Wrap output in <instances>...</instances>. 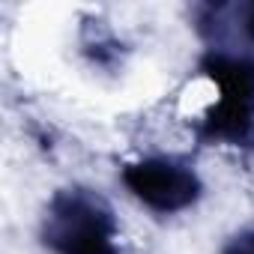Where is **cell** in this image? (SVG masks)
Returning a JSON list of instances; mask_svg holds the SVG:
<instances>
[{
  "instance_id": "cell-1",
  "label": "cell",
  "mask_w": 254,
  "mask_h": 254,
  "mask_svg": "<svg viewBox=\"0 0 254 254\" xmlns=\"http://www.w3.org/2000/svg\"><path fill=\"white\" fill-rule=\"evenodd\" d=\"M203 75L218 87V102L200 123L203 141L245 147L254 141V63L224 51H209L200 63Z\"/></svg>"
},
{
  "instance_id": "cell-2",
  "label": "cell",
  "mask_w": 254,
  "mask_h": 254,
  "mask_svg": "<svg viewBox=\"0 0 254 254\" xmlns=\"http://www.w3.org/2000/svg\"><path fill=\"white\" fill-rule=\"evenodd\" d=\"M114 212L99 194L66 189L51 200L45 242L57 254H120L114 248Z\"/></svg>"
},
{
  "instance_id": "cell-3",
  "label": "cell",
  "mask_w": 254,
  "mask_h": 254,
  "mask_svg": "<svg viewBox=\"0 0 254 254\" xmlns=\"http://www.w3.org/2000/svg\"><path fill=\"white\" fill-rule=\"evenodd\" d=\"M123 183L144 206L156 212H180L200 197V180L174 159H144L123 171Z\"/></svg>"
},
{
  "instance_id": "cell-4",
  "label": "cell",
  "mask_w": 254,
  "mask_h": 254,
  "mask_svg": "<svg viewBox=\"0 0 254 254\" xmlns=\"http://www.w3.org/2000/svg\"><path fill=\"white\" fill-rule=\"evenodd\" d=\"M221 254H254V230L236 233V236L221 248Z\"/></svg>"
},
{
  "instance_id": "cell-5",
  "label": "cell",
  "mask_w": 254,
  "mask_h": 254,
  "mask_svg": "<svg viewBox=\"0 0 254 254\" xmlns=\"http://www.w3.org/2000/svg\"><path fill=\"white\" fill-rule=\"evenodd\" d=\"M242 30H245V36H248V42L254 45V3H248V6H245V15H242Z\"/></svg>"
}]
</instances>
